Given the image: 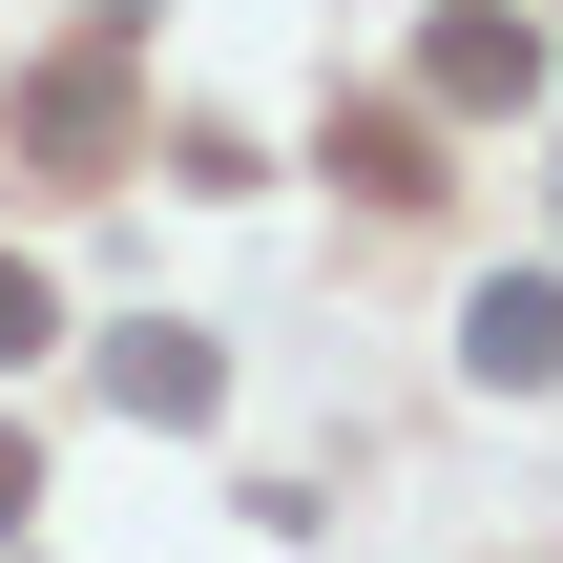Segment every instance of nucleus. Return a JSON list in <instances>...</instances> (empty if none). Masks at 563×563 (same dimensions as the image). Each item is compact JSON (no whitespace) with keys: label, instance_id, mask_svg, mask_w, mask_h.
<instances>
[{"label":"nucleus","instance_id":"f03ea898","mask_svg":"<svg viewBox=\"0 0 563 563\" xmlns=\"http://www.w3.org/2000/svg\"><path fill=\"white\" fill-rule=\"evenodd\" d=\"M418 63H439V104H543V21H501V0H460Z\"/></svg>","mask_w":563,"mask_h":563},{"label":"nucleus","instance_id":"f257e3e1","mask_svg":"<svg viewBox=\"0 0 563 563\" xmlns=\"http://www.w3.org/2000/svg\"><path fill=\"white\" fill-rule=\"evenodd\" d=\"M460 376H481V397H543L563 376V272H501V292L460 313Z\"/></svg>","mask_w":563,"mask_h":563},{"label":"nucleus","instance_id":"7ed1b4c3","mask_svg":"<svg viewBox=\"0 0 563 563\" xmlns=\"http://www.w3.org/2000/svg\"><path fill=\"white\" fill-rule=\"evenodd\" d=\"M21 125H42V167H84V188H104V146H125V63H104V42H84V63H42V104H21Z\"/></svg>","mask_w":563,"mask_h":563},{"label":"nucleus","instance_id":"0eeeda50","mask_svg":"<svg viewBox=\"0 0 563 563\" xmlns=\"http://www.w3.org/2000/svg\"><path fill=\"white\" fill-rule=\"evenodd\" d=\"M21 522H42V439L0 418V543H21Z\"/></svg>","mask_w":563,"mask_h":563},{"label":"nucleus","instance_id":"39448f33","mask_svg":"<svg viewBox=\"0 0 563 563\" xmlns=\"http://www.w3.org/2000/svg\"><path fill=\"white\" fill-rule=\"evenodd\" d=\"M334 167H355V188H376V209H418V188H439V167H418V125H397V104H355V125H334Z\"/></svg>","mask_w":563,"mask_h":563},{"label":"nucleus","instance_id":"20e7f679","mask_svg":"<svg viewBox=\"0 0 563 563\" xmlns=\"http://www.w3.org/2000/svg\"><path fill=\"white\" fill-rule=\"evenodd\" d=\"M104 397H125V418H209L230 355H209V334H104Z\"/></svg>","mask_w":563,"mask_h":563},{"label":"nucleus","instance_id":"423d86ee","mask_svg":"<svg viewBox=\"0 0 563 563\" xmlns=\"http://www.w3.org/2000/svg\"><path fill=\"white\" fill-rule=\"evenodd\" d=\"M42 334H63V292H42V272H21V251H0V376H21V355H42Z\"/></svg>","mask_w":563,"mask_h":563}]
</instances>
